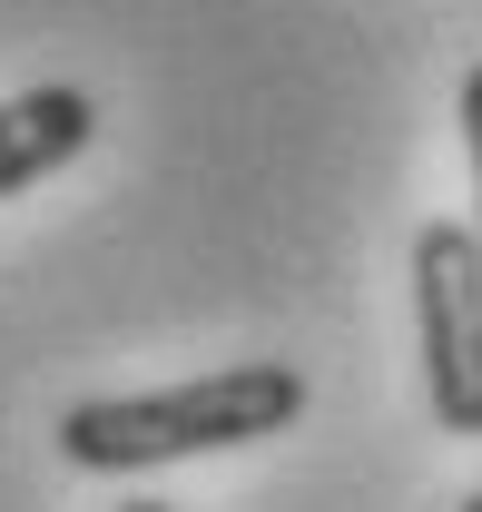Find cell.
I'll use <instances>...</instances> for the list:
<instances>
[{"label":"cell","mask_w":482,"mask_h":512,"mask_svg":"<svg viewBox=\"0 0 482 512\" xmlns=\"http://www.w3.org/2000/svg\"><path fill=\"white\" fill-rule=\"evenodd\" d=\"M305 414L296 365H217V375L158 384V394H79L60 414V453L79 473H158L187 453L266 444Z\"/></svg>","instance_id":"6da1fadb"},{"label":"cell","mask_w":482,"mask_h":512,"mask_svg":"<svg viewBox=\"0 0 482 512\" xmlns=\"http://www.w3.org/2000/svg\"><path fill=\"white\" fill-rule=\"evenodd\" d=\"M414 335H423L433 424L443 434H482V247L453 217L414 227Z\"/></svg>","instance_id":"7a4b0ae2"},{"label":"cell","mask_w":482,"mask_h":512,"mask_svg":"<svg viewBox=\"0 0 482 512\" xmlns=\"http://www.w3.org/2000/svg\"><path fill=\"white\" fill-rule=\"evenodd\" d=\"M89 138H99V99H89V89H69V79L0 99V197L40 188L50 168H69V158L89 148Z\"/></svg>","instance_id":"3957f363"},{"label":"cell","mask_w":482,"mask_h":512,"mask_svg":"<svg viewBox=\"0 0 482 512\" xmlns=\"http://www.w3.org/2000/svg\"><path fill=\"white\" fill-rule=\"evenodd\" d=\"M463 148H473V247H482V60L463 69Z\"/></svg>","instance_id":"277c9868"},{"label":"cell","mask_w":482,"mask_h":512,"mask_svg":"<svg viewBox=\"0 0 482 512\" xmlns=\"http://www.w3.org/2000/svg\"><path fill=\"white\" fill-rule=\"evenodd\" d=\"M119 512H178V503H119Z\"/></svg>","instance_id":"5b68a950"},{"label":"cell","mask_w":482,"mask_h":512,"mask_svg":"<svg viewBox=\"0 0 482 512\" xmlns=\"http://www.w3.org/2000/svg\"><path fill=\"white\" fill-rule=\"evenodd\" d=\"M463 512H482V483H473V493H463Z\"/></svg>","instance_id":"8992f818"}]
</instances>
